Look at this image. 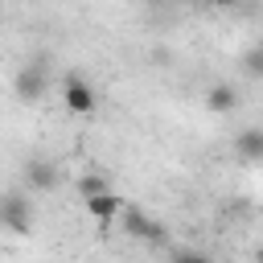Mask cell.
I'll return each mask as SVG.
<instances>
[{"instance_id":"cell-1","label":"cell","mask_w":263,"mask_h":263,"mask_svg":"<svg viewBox=\"0 0 263 263\" xmlns=\"http://www.w3.org/2000/svg\"><path fill=\"white\" fill-rule=\"evenodd\" d=\"M0 226L12 234H29L33 230V201L25 193H0Z\"/></svg>"},{"instance_id":"cell-2","label":"cell","mask_w":263,"mask_h":263,"mask_svg":"<svg viewBox=\"0 0 263 263\" xmlns=\"http://www.w3.org/2000/svg\"><path fill=\"white\" fill-rule=\"evenodd\" d=\"M45 82H49L45 58H29V62L16 70V95H21L25 103H37V99L45 95Z\"/></svg>"},{"instance_id":"cell-3","label":"cell","mask_w":263,"mask_h":263,"mask_svg":"<svg viewBox=\"0 0 263 263\" xmlns=\"http://www.w3.org/2000/svg\"><path fill=\"white\" fill-rule=\"evenodd\" d=\"M62 99H66V111H74V115H90V111L99 107V95H95V86H90L82 74H66Z\"/></svg>"},{"instance_id":"cell-4","label":"cell","mask_w":263,"mask_h":263,"mask_svg":"<svg viewBox=\"0 0 263 263\" xmlns=\"http://www.w3.org/2000/svg\"><path fill=\"white\" fill-rule=\"evenodd\" d=\"M58 181H62V173H58L53 160H45V156H29L25 160V185L33 193H49V189H58Z\"/></svg>"},{"instance_id":"cell-5","label":"cell","mask_w":263,"mask_h":263,"mask_svg":"<svg viewBox=\"0 0 263 263\" xmlns=\"http://www.w3.org/2000/svg\"><path fill=\"white\" fill-rule=\"evenodd\" d=\"M123 222H127V230H132L136 238H144V242H160V238H164V226H160L156 218H148L144 210H127Z\"/></svg>"},{"instance_id":"cell-6","label":"cell","mask_w":263,"mask_h":263,"mask_svg":"<svg viewBox=\"0 0 263 263\" xmlns=\"http://www.w3.org/2000/svg\"><path fill=\"white\" fill-rule=\"evenodd\" d=\"M119 210H123V201H119V197H115L111 189H103V193L86 197V214H90V218H99L103 226H107V222H111V218H115Z\"/></svg>"},{"instance_id":"cell-7","label":"cell","mask_w":263,"mask_h":263,"mask_svg":"<svg viewBox=\"0 0 263 263\" xmlns=\"http://www.w3.org/2000/svg\"><path fill=\"white\" fill-rule=\"evenodd\" d=\"M234 152H238L247 164L263 160V132H259V127H242V132H238V140H234Z\"/></svg>"},{"instance_id":"cell-8","label":"cell","mask_w":263,"mask_h":263,"mask_svg":"<svg viewBox=\"0 0 263 263\" xmlns=\"http://www.w3.org/2000/svg\"><path fill=\"white\" fill-rule=\"evenodd\" d=\"M205 103H210V111H234L238 107V90L230 82H214L210 95H205Z\"/></svg>"},{"instance_id":"cell-9","label":"cell","mask_w":263,"mask_h":263,"mask_svg":"<svg viewBox=\"0 0 263 263\" xmlns=\"http://www.w3.org/2000/svg\"><path fill=\"white\" fill-rule=\"evenodd\" d=\"M103 189H107V181H103V177H95V173H86V177L78 181V193H82V201H86V197H95V193H103Z\"/></svg>"},{"instance_id":"cell-10","label":"cell","mask_w":263,"mask_h":263,"mask_svg":"<svg viewBox=\"0 0 263 263\" xmlns=\"http://www.w3.org/2000/svg\"><path fill=\"white\" fill-rule=\"evenodd\" d=\"M173 263H214V259H210V255H201V251H181Z\"/></svg>"},{"instance_id":"cell-11","label":"cell","mask_w":263,"mask_h":263,"mask_svg":"<svg viewBox=\"0 0 263 263\" xmlns=\"http://www.w3.org/2000/svg\"><path fill=\"white\" fill-rule=\"evenodd\" d=\"M259 62H263V53H259V45H255V49L247 53V74H263V66H259Z\"/></svg>"}]
</instances>
